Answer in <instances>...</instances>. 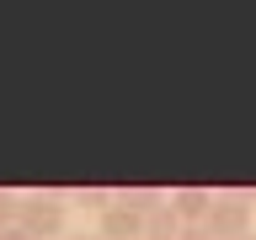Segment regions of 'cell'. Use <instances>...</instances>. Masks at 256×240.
I'll return each instance as SVG.
<instances>
[{"instance_id": "cell-2", "label": "cell", "mask_w": 256, "mask_h": 240, "mask_svg": "<svg viewBox=\"0 0 256 240\" xmlns=\"http://www.w3.org/2000/svg\"><path fill=\"white\" fill-rule=\"evenodd\" d=\"M208 235H214V240H246V235H251V198H246V192L219 198L214 214H208Z\"/></svg>"}, {"instance_id": "cell-9", "label": "cell", "mask_w": 256, "mask_h": 240, "mask_svg": "<svg viewBox=\"0 0 256 240\" xmlns=\"http://www.w3.org/2000/svg\"><path fill=\"white\" fill-rule=\"evenodd\" d=\"M70 240H102V235H70Z\"/></svg>"}, {"instance_id": "cell-3", "label": "cell", "mask_w": 256, "mask_h": 240, "mask_svg": "<svg viewBox=\"0 0 256 240\" xmlns=\"http://www.w3.org/2000/svg\"><path fill=\"white\" fill-rule=\"evenodd\" d=\"M96 235L102 240H144V214L112 198V203L102 208V230H96Z\"/></svg>"}, {"instance_id": "cell-1", "label": "cell", "mask_w": 256, "mask_h": 240, "mask_svg": "<svg viewBox=\"0 0 256 240\" xmlns=\"http://www.w3.org/2000/svg\"><path fill=\"white\" fill-rule=\"evenodd\" d=\"M22 230H27L32 240H54L64 235V198H54V192H27L22 198Z\"/></svg>"}, {"instance_id": "cell-6", "label": "cell", "mask_w": 256, "mask_h": 240, "mask_svg": "<svg viewBox=\"0 0 256 240\" xmlns=\"http://www.w3.org/2000/svg\"><path fill=\"white\" fill-rule=\"evenodd\" d=\"M16 219H22V198L16 192H0V230H11Z\"/></svg>"}, {"instance_id": "cell-5", "label": "cell", "mask_w": 256, "mask_h": 240, "mask_svg": "<svg viewBox=\"0 0 256 240\" xmlns=\"http://www.w3.org/2000/svg\"><path fill=\"white\" fill-rule=\"evenodd\" d=\"M144 240H182V219H176L171 203H160L144 214Z\"/></svg>"}, {"instance_id": "cell-10", "label": "cell", "mask_w": 256, "mask_h": 240, "mask_svg": "<svg viewBox=\"0 0 256 240\" xmlns=\"http://www.w3.org/2000/svg\"><path fill=\"white\" fill-rule=\"evenodd\" d=\"M246 240H256V235H246Z\"/></svg>"}, {"instance_id": "cell-4", "label": "cell", "mask_w": 256, "mask_h": 240, "mask_svg": "<svg viewBox=\"0 0 256 240\" xmlns=\"http://www.w3.org/2000/svg\"><path fill=\"white\" fill-rule=\"evenodd\" d=\"M214 192L208 187H182V192H171V208H176V219L182 224H208V214H214Z\"/></svg>"}, {"instance_id": "cell-8", "label": "cell", "mask_w": 256, "mask_h": 240, "mask_svg": "<svg viewBox=\"0 0 256 240\" xmlns=\"http://www.w3.org/2000/svg\"><path fill=\"white\" fill-rule=\"evenodd\" d=\"M0 240H32V235L22 230V224H11V230H0Z\"/></svg>"}, {"instance_id": "cell-7", "label": "cell", "mask_w": 256, "mask_h": 240, "mask_svg": "<svg viewBox=\"0 0 256 240\" xmlns=\"http://www.w3.org/2000/svg\"><path fill=\"white\" fill-rule=\"evenodd\" d=\"M182 240H214V235H208V224H182Z\"/></svg>"}]
</instances>
